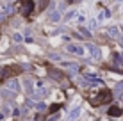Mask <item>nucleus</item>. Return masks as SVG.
<instances>
[{
	"label": "nucleus",
	"instance_id": "nucleus-7",
	"mask_svg": "<svg viewBox=\"0 0 123 121\" xmlns=\"http://www.w3.org/2000/svg\"><path fill=\"white\" fill-rule=\"evenodd\" d=\"M87 48H89L93 59H100V48L98 46H95V45H87Z\"/></svg>",
	"mask_w": 123,
	"mask_h": 121
},
{
	"label": "nucleus",
	"instance_id": "nucleus-23",
	"mask_svg": "<svg viewBox=\"0 0 123 121\" xmlns=\"http://www.w3.org/2000/svg\"><path fill=\"white\" fill-rule=\"evenodd\" d=\"M73 16H75V12H73V11H71V12H68V14H66V20H70V18H73Z\"/></svg>",
	"mask_w": 123,
	"mask_h": 121
},
{
	"label": "nucleus",
	"instance_id": "nucleus-4",
	"mask_svg": "<svg viewBox=\"0 0 123 121\" xmlns=\"http://www.w3.org/2000/svg\"><path fill=\"white\" fill-rule=\"evenodd\" d=\"M6 86H7L9 91H12V93H18L20 91V82L16 80V78H9V80L6 82Z\"/></svg>",
	"mask_w": 123,
	"mask_h": 121
},
{
	"label": "nucleus",
	"instance_id": "nucleus-9",
	"mask_svg": "<svg viewBox=\"0 0 123 121\" xmlns=\"http://www.w3.org/2000/svg\"><path fill=\"white\" fill-rule=\"evenodd\" d=\"M46 94H48V91H46V89H37V91H36V93H32V96H34V98H37V100H39V98H45V96H46Z\"/></svg>",
	"mask_w": 123,
	"mask_h": 121
},
{
	"label": "nucleus",
	"instance_id": "nucleus-21",
	"mask_svg": "<svg viewBox=\"0 0 123 121\" xmlns=\"http://www.w3.org/2000/svg\"><path fill=\"white\" fill-rule=\"evenodd\" d=\"M46 4H48V0H41V2H39V11H43V9H45Z\"/></svg>",
	"mask_w": 123,
	"mask_h": 121
},
{
	"label": "nucleus",
	"instance_id": "nucleus-18",
	"mask_svg": "<svg viewBox=\"0 0 123 121\" xmlns=\"http://www.w3.org/2000/svg\"><path fill=\"white\" fill-rule=\"evenodd\" d=\"M34 107H36L37 110H45V107H46V105H45L43 102H37V103H36V105H34Z\"/></svg>",
	"mask_w": 123,
	"mask_h": 121
},
{
	"label": "nucleus",
	"instance_id": "nucleus-20",
	"mask_svg": "<svg viewBox=\"0 0 123 121\" xmlns=\"http://www.w3.org/2000/svg\"><path fill=\"white\" fill-rule=\"evenodd\" d=\"M80 36H84V37H91V34L86 30V29H80Z\"/></svg>",
	"mask_w": 123,
	"mask_h": 121
},
{
	"label": "nucleus",
	"instance_id": "nucleus-2",
	"mask_svg": "<svg viewBox=\"0 0 123 121\" xmlns=\"http://www.w3.org/2000/svg\"><path fill=\"white\" fill-rule=\"evenodd\" d=\"M32 9H34V2L32 0H22V2H20V11H22L23 16H29L32 12Z\"/></svg>",
	"mask_w": 123,
	"mask_h": 121
},
{
	"label": "nucleus",
	"instance_id": "nucleus-13",
	"mask_svg": "<svg viewBox=\"0 0 123 121\" xmlns=\"http://www.w3.org/2000/svg\"><path fill=\"white\" fill-rule=\"evenodd\" d=\"M25 91H27L29 94L34 93V89H32V80H31V78H27V80H25Z\"/></svg>",
	"mask_w": 123,
	"mask_h": 121
},
{
	"label": "nucleus",
	"instance_id": "nucleus-1",
	"mask_svg": "<svg viewBox=\"0 0 123 121\" xmlns=\"http://www.w3.org/2000/svg\"><path fill=\"white\" fill-rule=\"evenodd\" d=\"M111 98H112V93L109 89H102L100 91V94L95 98V105H102V103H107V102H111Z\"/></svg>",
	"mask_w": 123,
	"mask_h": 121
},
{
	"label": "nucleus",
	"instance_id": "nucleus-5",
	"mask_svg": "<svg viewBox=\"0 0 123 121\" xmlns=\"http://www.w3.org/2000/svg\"><path fill=\"white\" fill-rule=\"evenodd\" d=\"M68 52L77 53V55H82V53H84V48L79 46V45H68Z\"/></svg>",
	"mask_w": 123,
	"mask_h": 121
},
{
	"label": "nucleus",
	"instance_id": "nucleus-6",
	"mask_svg": "<svg viewBox=\"0 0 123 121\" xmlns=\"http://www.w3.org/2000/svg\"><path fill=\"white\" fill-rule=\"evenodd\" d=\"M18 71H20V68H6V69L2 71V75H4L6 78H9V77H14Z\"/></svg>",
	"mask_w": 123,
	"mask_h": 121
},
{
	"label": "nucleus",
	"instance_id": "nucleus-8",
	"mask_svg": "<svg viewBox=\"0 0 123 121\" xmlns=\"http://www.w3.org/2000/svg\"><path fill=\"white\" fill-rule=\"evenodd\" d=\"M123 114V109H120V107H111L109 109V116H114V118H118V116Z\"/></svg>",
	"mask_w": 123,
	"mask_h": 121
},
{
	"label": "nucleus",
	"instance_id": "nucleus-22",
	"mask_svg": "<svg viewBox=\"0 0 123 121\" xmlns=\"http://www.w3.org/2000/svg\"><path fill=\"white\" fill-rule=\"evenodd\" d=\"M12 39H14V41H16V43H20V41H22V39H23V37H22V36H20V34H14V36H12Z\"/></svg>",
	"mask_w": 123,
	"mask_h": 121
},
{
	"label": "nucleus",
	"instance_id": "nucleus-3",
	"mask_svg": "<svg viewBox=\"0 0 123 121\" xmlns=\"http://www.w3.org/2000/svg\"><path fill=\"white\" fill-rule=\"evenodd\" d=\"M96 82H100V78L96 77V75H91V73L84 75V77L80 78V84H96Z\"/></svg>",
	"mask_w": 123,
	"mask_h": 121
},
{
	"label": "nucleus",
	"instance_id": "nucleus-15",
	"mask_svg": "<svg viewBox=\"0 0 123 121\" xmlns=\"http://www.w3.org/2000/svg\"><path fill=\"white\" fill-rule=\"evenodd\" d=\"M50 75H52L55 80H61V78H62V73H61V71H57V69H52V71H50Z\"/></svg>",
	"mask_w": 123,
	"mask_h": 121
},
{
	"label": "nucleus",
	"instance_id": "nucleus-14",
	"mask_svg": "<svg viewBox=\"0 0 123 121\" xmlns=\"http://www.w3.org/2000/svg\"><path fill=\"white\" fill-rule=\"evenodd\" d=\"M50 20H52L54 23L59 22V20H61V14H59V11H52V12H50Z\"/></svg>",
	"mask_w": 123,
	"mask_h": 121
},
{
	"label": "nucleus",
	"instance_id": "nucleus-16",
	"mask_svg": "<svg viewBox=\"0 0 123 121\" xmlns=\"http://www.w3.org/2000/svg\"><path fill=\"white\" fill-rule=\"evenodd\" d=\"M64 66H68V68H70V71H71V73H75V71L79 69V66H77V64H73V62H64Z\"/></svg>",
	"mask_w": 123,
	"mask_h": 121
},
{
	"label": "nucleus",
	"instance_id": "nucleus-24",
	"mask_svg": "<svg viewBox=\"0 0 123 121\" xmlns=\"http://www.w3.org/2000/svg\"><path fill=\"white\" fill-rule=\"evenodd\" d=\"M116 89H118V91H123V82H120V84L116 86Z\"/></svg>",
	"mask_w": 123,
	"mask_h": 121
},
{
	"label": "nucleus",
	"instance_id": "nucleus-25",
	"mask_svg": "<svg viewBox=\"0 0 123 121\" xmlns=\"http://www.w3.org/2000/svg\"><path fill=\"white\" fill-rule=\"evenodd\" d=\"M6 18H7V16L4 14V12H0V22H4V20H6Z\"/></svg>",
	"mask_w": 123,
	"mask_h": 121
},
{
	"label": "nucleus",
	"instance_id": "nucleus-11",
	"mask_svg": "<svg viewBox=\"0 0 123 121\" xmlns=\"http://www.w3.org/2000/svg\"><path fill=\"white\" fill-rule=\"evenodd\" d=\"M112 59H114V62H116L118 66H123V53H112Z\"/></svg>",
	"mask_w": 123,
	"mask_h": 121
},
{
	"label": "nucleus",
	"instance_id": "nucleus-17",
	"mask_svg": "<svg viewBox=\"0 0 123 121\" xmlns=\"http://www.w3.org/2000/svg\"><path fill=\"white\" fill-rule=\"evenodd\" d=\"M109 36H111V37H116V36H118V29H116V27H111V29H109Z\"/></svg>",
	"mask_w": 123,
	"mask_h": 121
},
{
	"label": "nucleus",
	"instance_id": "nucleus-10",
	"mask_svg": "<svg viewBox=\"0 0 123 121\" xmlns=\"http://www.w3.org/2000/svg\"><path fill=\"white\" fill-rule=\"evenodd\" d=\"M12 11H14V7H12V6H9V4H7V6H2V9H0V12H4L6 16L12 14Z\"/></svg>",
	"mask_w": 123,
	"mask_h": 121
},
{
	"label": "nucleus",
	"instance_id": "nucleus-19",
	"mask_svg": "<svg viewBox=\"0 0 123 121\" xmlns=\"http://www.w3.org/2000/svg\"><path fill=\"white\" fill-rule=\"evenodd\" d=\"M59 107H61L59 103H54V105L50 107V112H52V114H54V112H57V110H59Z\"/></svg>",
	"mask_w": 123,
	"mask_h": 121
},
{
	"label": "nucleus",
	"instance_id": "nucleus-26",
	"mask_svg": "<svg viewBox=\"0 0 123 121\" xmlns=\"http://www.w3.org/2000/svg\"><path fill=\"white\" fill-rule=\"evenodd\" d=\"M120 43H121V45H123V36H121V37H120Z\"/></svg>",
	"mask_w": 123,
	"mask_h": 121
},
{
	"label": "nucleus",
	"instance_id": "nucleus-12",
	"mask_svg": "<svg viewBox=\"0 0 123 121\" xmlns=\"http://www.w3.org/2000/svg\"><path fill=\"white\" fill-rule=\"evenodd\" d=\"M79 116H80V107H75V109L70 112V121H75Z\"/></svg>",
	"mask_w": 123,
	"mask_h": 121
}]
</instances>
